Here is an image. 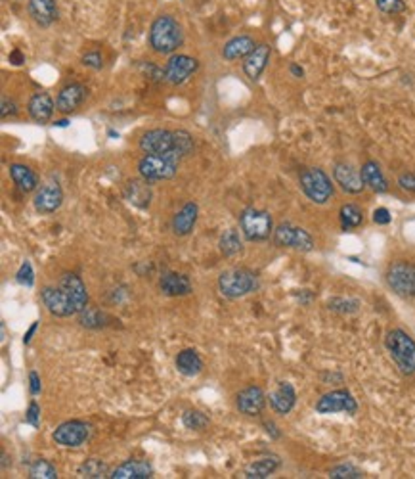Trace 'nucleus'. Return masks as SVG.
<instances>
[{
  "label": "nucleus",
  "mask_w": 415,
  "mask_h": 479,
  "mask_svg": "<svg viewBox=\"0 0 415 479\" xmlns=\"http://www.w3.org/2000/svg\"><path fill=\"white\" fill-rule=\"evenodd\" d=\"M182 27L173 16L163 13L149 27V45L159 54H173L182 45Z\"/></svg>",
  "instance_id": "1"
},
{
  "label": "nucleus",
  "mask_w": 415,
  "mask_h": 479,
  "mask_svg": "<svg viewBox=\"0 0 415 479\" xmlns=\"http://www.w3.org/2000/svg\"><path fill=\"white\" fill-rule=\"evenodd\" d=\"M385 347L404 376L415 374V340L404 330L394 328L385 335Z\"/></svg>",
  "instance_id": "2"
},
{
  "label": "nucleus",
  "mask_w": 415,
  "mask_h": 479,
  "mask_svg": "<svg viewBox=\"0 0 415 479\" xmlns=\"http://www.w3.org/2000/svg\"><path fill=\"white\" fill-rule=\"evenodd\" d=\"M182 156L178 151H169V154H146L140 163H138V171L142 175L144 180L149 184L157 183V180H169L178 171V163H180Z\"/></svg>",
  "instance_id": "3"
},
{
  "label": "nucleus",
  "mask_w": 415,
  "mask_h": 479,
  "mask_svg": "<svg viewBox=\"0 0 415 479\" xmlns=\"http://www.w3.org/2000/svg\"><path fill=\"white\" fill-rule=\"evenodd\" d=\"M257 286H259L257 276L247 269L226 270L218 276V289L228 299H238V297L247 296V294L255 292Z\"/></svg>",
  "instance_id": "4"
},
{
  "label": "nucleus",
  "mask_w": 415,
  "mask_h": 479,
  "mask_svg": "<svg viewBox=\"0 0 415 479\" xmlns=\"http://www.w3.org/2000/svg\"><path fill=\"white\" fill-rule=\"evenodd\" d=\"M300 188L305 192V196L314 202V204L324 205L327 204L333 196V184H331L329 177L325 175L318 167H310L300 173Z\"/></svg>",
  "instance_id": "5"
},
{
  "label": "nucleus",
  "mask_w": 415,
  "mask_h": 479,
  "mask_svg": "<svg viewBox=\"0 0 415 479\" xmlns=\"http://www.w3.org/2000/svg\"><path fill=\"white\" fill-rule=\"evenodd\" d=\"M240 226L243 236L249 242H262V240L270 238V234L274 232L270 213L262 209H255V207L243 209V213L240 215Z\"/></svg>",
  "instance_id": "6"
},
{
  "label": "nucleus",
  "mask_w": 415,
  "mask_h": 479,
  "mask_svg": "<svg viewBox=\"0 0 415 479\" xmlns=\"http://www.w3.org/2000/svg\"><path fill=\"white\" fill-rule=\"evenodd\" d=\"M387 284L402 297H415V265L409 261H396L387 269Z\"/></svg>",
  "instance_id": "7"
},
{
  "label": "nucleus",
  "mask_w": 415,
  "mask_h": 479,
  "mask_svg": "<svg viewBox=\"0 0 415 479\" xmlns=\"http://www.w3.org/2000/svg\"><path fill=\"white\" fill-rule=\"evenodd\" d=\"M274 243L278 248H291L297 251H312L314 250V240L300 226H295L291 223H281L278 229L274 230Z\"/></svg>",
  "instance_id": "8"
},
{
  "label": "nucleus",
  "mask_w": 415,
  "mask_h": 479,
  "mask_svg": "<svg viewBox=\"0 0 415 479\" xmlns=\"http://www.w3.org/2000/svg\"><path fill=\"white\" fill-rule=\"evenodd\" d=\"M316 412L320 414H335V412H346V414H356L358 412V403L352 397L349 389H335L329 393L322 395L316 403Z\"/></svg>",
  "instance_id": "9"
},
{
  "label": "nucleus",
  "mask_w": 415,
  "mask_h": 479,
  "mask_svg": "<svg viewBox=\"0 0 415 479\" xmlns=\"http://www.w3.org/2000/svg\"><path fill=\"white\" fill-rule=\"evenodd\" d=\"M140 150H142L144 154H169V151H178V146H176V132L167 131V129H153V131H148L142 138H140ZM178 154H180V151H178ZM182 158H184V156H182Z\"/></svg>",
  "instance_id": "10"
},
{
  "label": "nucleus",
  "mask_w": 415,
  "mask_h": 479,
  "mask_svg": "<svg viewBox=\"0 0 415 479\" xmlns=\"http://www.w3.org/2000/svg\"><path fill=\"white\" fill-rule=\"evenodd\" d=\"M90 437V426L81 420H69L59 424L56 427V432L52 434V439L56 441V445L62 446H81L86 439Z\"/></svg>",
  "instance_id": "11"
},
{
  "label": "nucleus",
  "mask_w": 415,
  "mask_h": 479,
  "mask_svg": "<svg viewBox=\"0 0 415 479\" xmlns=\"http://www.w3.org/2000/svg\"><path fill=\"white\" fill-rule=\"evenodd\" d=\"M197 67H199V62L192 56H186V54L173 56L165 66V81L170 85H182L197 71Z\"/></svg>",
  "instance_id": "12"
},
{
  "label": "nucleus",
  "mask_w": 415,
  "mask_h": 479,
  "mask_svg": "<svg viewBox=\"0 0 415 479\" xmlns=\"http://www.w3.org/2000/svg\"><path fill=\"white\" fill-rule=\"evenodd\" d=\"M62 204H64V190L58 183H46L45 186H40L33 197V205L40 215L54 213L62 207Z\"/></svg>",
  "instance_id": "13"
},
{
  "label": "nucleus",
  "mask_w": 415,
  "mask_h": 479,
  "mask_svg": "<svg viewBox=\"0 0 415 479\" xmlns=\"http://www.w3.org/2000/svg\"><path fill=\"white\" fill-rule=\"evenodd\" d=\"M40 297H42V303H45V307L48 308L50 315L65 318V316H71L77 313V308L71 303V299L67 297V294L59 286L58 288H45Z\"/></svg>",
  "instance_id": "14"
},
{
  "label": "nucleus",
  "mask_w": 415,
  "mask_h": 479,
  "mask_svg": "<svg viewBox=\"0 0 415 479\" xmlns=\"http://www.w3.org/2000/svg\"><path fill=\"white\" fill-rule=\"evenodd\" d=\"M235 405H238V410L245 416H259L267 405V395L259 386H249L243 391H240Z\"/></svg>",
  "instance_id": "15"
},
{
  "label": "nucleus",
  "mask_w": 415,
  "mask_h": 479,
  "mask_svg": "<svg viewBox=\"0 0 415 479\" xmlns=\"http://www.w3.org/2000/svg\"><path fill=\"white\" fill-rule=\"evenodd\" d=\"M59 288L64 289L67 297L71 299V303L77 308V313H81L83 308L88 307V294H86V286L83 280L73 272H67L59 278Z\"/></svg>",
  "instance_id": "16"
},
{
  "label": "nucleus",
  "mask_w": 415,
  "mask_h": 479,
  "mask_svg": "<svg viewBox=\"0 0 415 479\" xmlns=\"http://www.w3.org/2000/svg\"><path fill=\"white\" fill-rule=\"evenodd\" d=\"M333 177L335 183L343 188L346 194H360L363 190V180L362 175L349 163H337L333 167Z\"/></svg>",
  "instance_id": "17"
},
{
  "label": "nucleus",
  "mask_w": 415,
  "mask_h": 479,
  "mask_svg": "<svg viewBox=\"0 0 415 479\" xmlns=\"http://www.w3.org/2000/svg\"><path fill=\"white\" fill-rule=\"evenodd\" d=\"M272 48L268 45H257L253 48V52L245 56L243 62V71L251 81H257L262 75V71L267 69L268 59H270Z\"/></svg>",
  "instance_id": "18"
},
{
  "label": "nucleus",
  "mask_w": 415,
  "mask_h": 479,
  "mask_svg": "<svg viewBox=\"0 0 415 479\" xmlns=\"http://www.w3.org/2000/svg\"><path fill=\"white\" fill-rule=\"evenodd\" d=\"M86 98V88L81 83H71L64 86L56 100V110L62 113H71L83 104Z\"/></svg>",
  "instance_id": "19"
},
{
  "label": "nucleus",
  "mask_w": 415,
  "mask_h": 479,
  "mask_svg": "<svg viewBox=\"0 0 415 479\" xmlns=\"http://www.w3.org/2000/svg\"><path fill=\"white\" fill-rule=\"evenodd\" d=\"M29 16L40 27H50L58 20V6L56 0H29Z\"/></svg>",
  "instance_id": "20"
},
{
  "label": "nucleus",
  "mask_w": 415,
  "mask_h": 479,
  "mask_svg": "<svg viewBox=\"0 0 415 479\" xmlns=\"http://www.w3.org/2000/svg\"><path fill=\"white\" fill-rule=\"evenodd\" d=\"M153 468L146 460H127L110 473L111 479H148L151 478Z\"/></svg>",
  "instance_id": "21"
},
{
  "label": "nucleus",
  "mask_w": 415,
  "mask_h": 479,
  "mask_svg": "<svg viewBox=\"0 0 415 479\" xmlns=\"http://www.w3.org/2000/svg\"><path fill=\"white\" fill-rule=\"evenodd\" d=\"M295 403H297V393L291 383H287V381H281L278 389L270 395V407L274 408V412L281 414V416L291 412Z\"/></svg>",
  "instance_id": "22"
},
{
  "label": "nucleus",
  "mask_w": 415,
  "mask_h": 479,
  "mask_svg": "<svg viewBox=\"0 0 415 479\" xmlns=\"http://www.w3.org/2000/svg\"><path fill=\"white\" fill-rule=\"evenodd\" d=\"M159 288L165 296L178 297L188 296L192 292V282L186 275H178V272H165L159 280Z\"/></svg>",
  "instance_id": "23"
},
{
  "label": "nucleus",
  "mask_w": 415,
  "mask_h": 479,
  "mask_svg": "<svg viewBox=\"0 0 415 479\" xmlns=\"http://www.w3.org/2000/svg\"><path fill=\"white\" fill-rule=\"evenodd\" d=\"M54 108H56V104H54V100L50 98V94H46V92L35 94V96L29 100V105H27L29 115H31L37 123H48V121L52 119Z\"/></svg>",
  "instance_id": "24"
},
{
  "label": "nucleus",
  "mask_w": 415,
  "mask_h": 479,
  "mask_svg": "<svg viewBox=\"0 0 415 479\" xmlns=\"http://www.w3.org/2000/svg\"><path fill=\"white\" fill-rule=\"evenodd\" d=\"M197 204L188 202L184 205L173 219V230H175L176 236H188L189 232L194 230L195 221H197Z\"/></svg>",
  "instance_id": "25"
},
{
  "label": "nucleus",
  "mask_w": 415,
  "mask_h": 479,
  "mask_svg": "<svg viewBox=\"0 0 415 479\" xmlns=\"http://www.w3.org/2000/svg\"><path fill=\"white\" fill-rule=\"evenodd\" d=\"M255 40L249 37V35H240V37H234L232 40H228L224 48H222V58L228 59V62H234V59L245 58L249 54L253 52Z\"/></svg>",
  "instance_id": "26"
},
{
  "label": "nucleus",
  "mask_w": 415,
  "mask_h": 479,
  "mask_svg": "<svg viewBox=\"0 0 415 479\" xmlns=\"http://www.w3.org/2000/svg\"><path fill=\"white\" fill-rule=\"evenodd\" d=\"M362 180L363 184L371 188L377 194H385V192L389 190V184H387V178H385L383 171H381V167L375 163V161H366L362 165Z\"/></svg>",
  "instance_id": "27"
},
{
  "label": "nucleus",
  "mask_w": 415,
  "mask_h": 479,
  "mask_svg": "<svg viewBox=\"0 0 415 479\" xmlns=\"http://www.w3.org/2000/svg\"><path fill=\"white\" fill-rule=\"evenodd\" d=\"M10 177H12L13 184H16L23 194L37 190V186H39V177H37L27 165L21 163L10 165Z\"/></svg>",
  "instance_id": "28"
},
{
  "label": "nucleus",
  "mask_w": 415,
  "mask_h": 479,
  "mask_svg": "<svg viewBox=\"0 0 415 479\" xmlns=\"http://www.w3.org/2000/svg\"><path fill=\"white\" fill-rule=\"evenodd\" d=\"M148 184V180H130L124 186V197L136 207H142V209L148 207L149 202H151V190H149Z\"/></svg>",
  "instance_id": "29"
},
{
  "label": "nucleus",
  "mask_w": 415,
  "mask_h": 479,
  "mask_svg": "<svg viewBox=\"0 0 415 479\" xmlns=\"http://www.w3.org/2000/svg\"><path fill=\"white\" fill-rule=\"evenodd\" d=\"M176 368H178V372L184 376H197L203 370V361L201 357L197 354L195 349H184L178 353L176 357Z\"/></svg>",
  "instance_id": "30"
},
{
  "label": "nucleus",
  "mask_w": 415,
  "mask_h": 479,
  "mask_svg": "<svg viewBox=\"0 0 415 479\" xmlns=\"http://www.w3.org/2000/svg\"><path fill=\"white\" fill-rule=\"evenodd\" d=\"M278 456H264V458L255 460L253 464H249L245 470V478L249 479H267L270 478L276 470L279 468Z\"/></svg>",
  "instance_id": "31"
},
{
  "label": "nucleus",
  "mask_w": 415,
  "mask_h": 479,
  "mask_svg": "<svg viewBox=\"0 0 415 479\" xmlns=\"http://www.w3.org/2000/svg\"><path fill=\"white\" fill-rule=\"evenodd\" d=\"M107 321H110V316L105 315V313H102L100 308L86 307L78 313V322H81L85 328L90 330L104 328L105 324H107Z\"/></svg>",
  "instance_id": "32"
},
{
  "label": "nucleus",
  "mask_w": 415,
  "mask_h": 479,
  "mask_svg": "<svg viewBox=\"0 0 415 479\" xmlns=\"http://www.w3.org/2000/svg\"><path fill=\"white\" fill-rule=\"evenodd\" d=\"M110 473H111L110 466L98 458L86 460V462H83V464L78 466V475H81V478H88V479L110 478Z\"/></svg>",
  "instance_id": "33"
},
{
  "label": "nucleus",
  "mask_w": 415,
  "mask_h": 479,
  "mask_svg": "<svg viewBox=\"0 0 415 479\" xmlns=\"http://www.w3.org/2000/svg\"><path fill=\"white\" fill-rule=\"evenodd\" d=\"M339 217H341V226L343 230L358 229L363 223V213L362 209L354 204H346L339 211Z\"/></svg>",
  "instance_id": "34"
},
{
  "label": "nucleus",
  "mask_w": 415,
  "mask_h": 479,
  "mask_svg": "<svg viewBox=\"0 0 415 479\" xmlns=\"http://www.w3.org/2000/svg\"><path fill=\"white\" fill-rule=\"evenodd\" d=\"M243 250V246H241V238L238 234V230L230 229L224 232V236L221 238V251L226 257H234L238 255L240 251Z\"/></svg>",
  "instance_id": "35"
},
{
  "label": "nucleus",
  "mask_w": 415,
  "mask_h": 479,
  "mask_svg": "<svg viewBox=\"0 0 415 479\" xmlns=\"http://www.w3.org/2000/svg\"><path fill=\"white\" fill-rule=\"evenodd\" d=\"M29 478L31 479H56L58 478V472L56 468L48 462V460L40 458L37 462H33L31 468H29Z\"/></svg>",
  "instance_id": "36"
},
{
  "label": "nucleus",
  "mask_w": 415,
  "mask_h": 479,
  "mask_svg": "<svg viewBox=\"0 0 415 479\" xmlns=\"http://www.w3.org/2000/svg\"><path fill=\"white\" fill-rule=\"evenodd\" d=\"M358 307H360V301H356V299H344V297H333L327 303L329 311H335V313H341V315H352V313H356Z\"/></svg>",
  "instance_id": "37"
},
{
  "label": "nucleus",
  "mask_w": 415,
  "mask_h": 479,
  "mask_svg": "<svg viewBox=\"0 0 415 479\" xmlns=\"http://www.w3.org/2000/svg\"><path fill=\"white\" fill-rule=\"evenodd\" d=\"M182 424L188 427V429H195V432H201L209 426V418L199 410H188L182 416Z\"/></svg>",
  "instance_id": "38"
},
{
  "label": "nucleus",
  "mask_w": 415,
  "mask_h": 479,
  "mask_svg": "<svg viewBox=\"0 0 415 479\" xmlns=\"http://www.w3.org/2000/svg\"><path fill=\"white\" fill-rule=\"evenodd\" d=\"M331 479H360L363 478V473L358 468L351 466V464H341V466L333 468L329 472Z\"/></svg>",
  "instance_id": "39"
},
{
  "label": "nucleus",
  "mask_w": 415,
  "mask_h": 479,
  "mask_svg": "<svg viewBox=\"0 0 415 479\" xmlns=\"http://www.w3.org/2000/svg\"><path fill=\"white\" fill-rule=\"evenodd\" d=\"M375 6L383 13H389V16L406 12V8H408L404 0H375Z\"/></svg>",
  "instance_id": "40"
},
{
  "label": "nucleus",
  "mask_w": 415,
  "mask_h": 479,
  "mask_svg": "<svg viewBox=\"0 0 415 479\" xmlns=\"http://www.w3.org/2000/svg\"><path fill=\"white\" fill-rule=\"evenodd\" d=\"M16 280L21 284V286H27V288H31L33 284H35V272H33L31 262L25 261L18 270V275H16Z\"/></svg>",
  "instance_id": "41"
},
{
  "label": "nucleus",
  "mask_w": 415,
  "mask_h": 479,
  "mask_svg": "<svg viewBox=\"0 0 415 479\" xmlns=\"http://www.w3.org/2000/svg\"><path fill=\"white\" fill-rule=\"evenodd\" d=\"M83 66L90 67V69H102L104 67V56L98 52V50L86 52L83 56Z\"/></svg>",
  "instance_id": "42"
},
{
  "label": "nucleus",
  "mask_w": 415,
  "mask_h": 479,
  "mask_svg": "<svg viewBox=\"0 0 415 479\" xmlns=\"http://www.w3.org/2000/svg\"><path fill=\"white\" fill-rule=\"evenodd\" d=\"M398 186L408 194H415V173H404L398 177Z\"/></svg>",
  "instance_id": "43"
},
{
  "label": "nucleus",
  "mask_w": 415,
  "mask_h": 479,
  "mask_svg": "<svg viewBox=\"0 0 415 479\" xmlns=\"http://www.w3.org/2000/svg\"><path fill=\"white\" fill-rule=\"evenodd\" d=\"M25 422L27 424H31L33 427H39L40 424V407L33 400L31 405H29V408H27V414H25Z\"/></svg>",
  "instance_id": "44"
},
{
  "label": "nucleus",
  "mask_w": 415,
  "mask_h": 479,
  "mask_svg": "<svg viewBox=\"0 0 415 479\" xmlns=\"http://www.w3.org/2000/svg\"><path fill=\"white\" fill-rule=\"evenodd\" d=\"M18 113V105L13 100H8L6 96H2V104H0V117L8 119L13 117Z\"/></svg>",
  "instance_id": "45"
},
{
  "label": "nucleus",
  "mask_w": 415,
  "mask_h": 479,
  "mask_svg": "<svg viewBox=\"0 0 415 479\" xmlns=\"http://www.w3.org/2000/svg\"><path fill=\"white\" fill-rule=\"evenodd\" d=\"M140 67L148 73L149 79L157 81V83H159V81H165V69H159V67L153 66V64H148V66H146V64H140Z\"/></svg>",
  "instance_id": "46"
},
{
  "label": "nucleus",
  "mask_w": 415,
  "mask_h": 479,
  "mask_svg": "<svg viewBox=\"0 0 415 479\" xmlns=\"http://www.w3.org/2000/svg\"><path fill=\"white\" fill-rule=\"evenodd\" d=\"M390 221H392V217H390V211L387 209V207H377V209L373 211V223L385 226V224H389Z\"/></svg>",
  "instance_id": "47"
},
{
  "label": "nucleus",
  "mask_w": 415,
  "mask_h": 479,
  "mask_svg": "<svg viewBox=\"0 0 415 479\" xmlns=\"http://www.w3.org/2000/svg\"><path fill=\"white\" fill-rule=\"evenodd\" d=\"M29 381H31V395H39L40 393L39 374H37V372H31V374H29Z\"/></svg>",
  "instance_id": "48"
},
{
  "label": "nucleus",
  "mask_w": 415,
  "mask_h": 479,
  "mask_svg": "<svg viewBox=\"0 0 415 479\" xmlns=\"http://www.w3.org/2000/svg\"><path fill=\"white\" fill-rule=\"evenodd\" d=\"M8 59L12 62L13 66H21V64L25 62V56H23L20 50H12V52H10V56H8Z\"/></svg>",
  "instance_id": "49"
},
{
  "label": "nucleus",
  "mask_w": 415,
  "mask_h": 479,
  "mask_svg": "<svg viewBox=\"0 0 415 479\" xmlns=\"http://www.w3.org/2000/svg\"><path fill=\"white\" fill-rule=\"evenodd\" d=\"M264 427H267V432L270 437H274V439H279V432L278 427H276V424L274 422H264Z\"/></svg>",
  "instance_id": "50"
},
{
  "label": "nucleus",
  "mask_w": 415,
  "mask_h": 479,
  "mask_svg": "<svg viewBox=\"0 0 415 479\" xmlns=\"http://www.w3.org/2000/svg\"><path fill=\"white\" fill-rule=\"evenodd\" d=\"M289 71H291L297 79H303V77H305V69L300 66H297V64H291V66H289Z\"/></svg>",
  "instance_id": "51"
},
{
  "label": "nucleus",
  "mask_w": 415,
  "mask_h": 479,
  "mask_svg": "<svg viewBox=\"0 0 415 479\" xmlns=\"http://www.w3.org/2000/svg\"><path fill=\"white\" fill-rule=\"evenodd\" d=\"M37 326H39V322H33V326H31V328H29V332H27V334H25V337H23V343L31 342L33 334L37 332Z\"/></svg>",
  "instance_id": "52"
},
{
  "label": "nucleus",
  "mask_w": 415,
  "mask_h": 479,
  "mask_svg": "<svg viewBox=\"0 0 415 479\" xmlns=\"http://www.w3.org/2000/svg\"><path fill=\"white\" fill-rule=\"evenodd\" d=\"M2 468H8V454L2 453Z\"/></svg>",
  "instance_id": "53"
},
{
  "label": "nucleus",
  "mask_w": 415,
  "mask_h": 479,
  "mask_svg": "<svg viewBox=\"0 0 415 479\" xmlns=\"http://www.w3.org/2000/svg\"><path fill=\"white\" fill-rule=\"evenodd\" d=\"M56 125H58V127H67V119H62V121H56Z\"/></svg>",
  "instance_id": "54"
}]
</instances>
